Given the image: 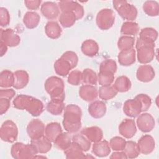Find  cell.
<instances>
[{
	"label": "cell",
	"instance_id": "obj_21",
	"mask_svg": "<svg viewBox=\"0 0 159 159\" xmlns=\"http://www.w3.org/2000/svg\"><path fill=\"white\" fill-rule=\"evenodd\" d=\"M118 61L122 66H128L134 64L136 58V51L133 48L120 51L117 56Z\"/></svg>",
	"mask_w": 159,
	"mask_h": 159
},
{
	"label": "cell",
	"instance_id": "obj_49",
	"mask_svg": "<svg viewBox=\"0 0 159 159\" xmlns=\"http://www.w3.org/2000/svg\"><path fill=\"white\" fill-rule=\"evenodd\" d=\"M61 57L65 58L67 61L70 62L71 64L73 69L75 68L78 62V57L76 53L73 51H66L65 53H63V55L61 56Z\"/></svg>",
	"mask_w": 159,
	"mask_h": 159
},
{
	"label": "cell",
	"instance_id": "obj_55",
	"mask_svg": "<svg viewBox=\"0 0 159 159\" xmlns=\"http://www.w3.org/2000/svg\"><path fill=\"white\" fill-rule=\"evenodd\" d=\"M7 50V46L2 41H0V53L1 57H2Z\"/></svg>",
	"mask_w": 159,
	"mask_h": 159
},
{
	"label": "cell",
	"instance_id": "obj_16",
	"mask_svg": "<svg viewBox=\"0 0 159 159\" xmlns=\"http://www.w3.org/2000/svg\"><path fill=\"white\" fill-rule=\"evenodd\" d=\"M40 11L45 18L49 20H53L58 16L60 10L57 3L52 1H47L41 4Z\"/></svg>",
	"mask_w": 159,
	"mask_h": 159
},
{
	"label": "cell",
	"instance_id": "obj_36",
	"mask_svg": "<svg viewBox=\"0 0 159 159\" xmlns=\"http://www.w3.org/2000/svg\"><path fill=\"white\" fill-rule=\"evenodd\" d=\"M139 31V26L134 21L124 22L120 28V33L124 35H135Z\"/></svg>",
	"mask_w": 159,
	"mask_h": 159
},
{
	"label": "cell",
	"instance_id": "obj_3",
	"mask_svg": "<svg viewBox=\"0 0 159 159\" xmlns=\"http://www.w3.org/2000/svg\"><path fill=\"white\" fill-rule=\"evenodd\" d=\"M137 58L142 64H147L151 62L155 55V43L139 38L136 42Z\"/></svg>",
	"mask_w": 159,
	"mask_h": 159
},
{
	"label": "cell",
	"instance_id": "obj_41",
	"mask_svg": "<svg viewBox=\"0 0 159 159\" xmlns=\"http://www.w3.org/2000/svg\"><path fill=\"white\" fill-rule=\"evenodd\" d=\"M123 151L126 155L127 158H137L140 154L137 143L131 140L126 141V143Z\"/></svg>",
	"mask_w": 159,
	"mask_h": 159
},
{
	"label": "cell",
	"instance_id": "obj_35",
	"mask_svg": "<svg viewBox=\"0 0 159 159\" xmlns=\"http://www.w3.org/2000/svg\"><path fill=\"white\" fill-rule=\"evenodd\" d=\"M14 83V73L8 70H2L0 73V86L1 88H9L13 86Z\"/></svg>",
	"mask_w": 159,
	"mask_h": 159
},
{
	"label": "cell",
	"instance_id": "obj_54",
	"mask_svg": "<svg viewBox=\"0 0 159 159\" xmlns=\"http://www.w3.org/2000/svg\"><path fill=\"white\" fill-rule=\"evenodd\" d=\"M110 158L111 159H126L127 156L124 152V151H116L112 153L110 156Z\"/></svg>",
	"mask_w": 159,
	"mask_h": 159
},
{
	"label": "cell",
	"instance_id": "obj_6",
	"mask_svg": "<svg viewBox=\"0 0 159 159\" xmlns=\"http://www.w3.org/2000/svg\"><path fill=\"white\" fill-rule=\"evenodd\" d=\"M114 8L120 16L127 21L134 20L137 16V8L132 4L124 0H114L112 1Z\"/></svg>",
	"mask_w": 159,
	"mask_h": 159
},
{
	"label": "cell",
	"instance_id": "obj_34",
	"mask_svg": "<svg viewBox=\"0 0 159 159\" xmlns=\"http://www.w3.org/2000/svg\"><path fill=\"white\" fill-rule=\"evenodd\" d=\"M58 20L60 24L65 28H68L75 24L77 20L75 14L73 12H61L60 14Z\"/></svg>",
	"mask_w": 159,
	"mask_h": 159
},
{
	"label": "cell",
	"instance_id": "obj_18",
	"mask_svg": "<svg viewBox=\"0 0 159 159\" xmlns=\"http://www.w3.org/2000/svg\"><path fill=\"white\" fill-rule=\"evenodd\" d=\"M88 109L89 115L92 117L94 119H99L106 114L107 107L106 104L103 101L95 100L89 104Z\"/></svg>",
	"mask_w": 159,
	"mask_h": 159
},
{
	"label": "cell",
	"instance_id": "obj_44",
	"mask_svg": "<svg viewBox=\"0 0 159 159\" xmlns=\"http://www.w3.org/2000/svg\"><path fill=\"white\" fill-rule=\"evenodd\" d=\"M114 81V74L108 71H99L98 75V81L102 86H109Z\"/></svg>",
	"mask_w": 159,
	"mask_h": 159
},
{
	"label": "cell",
	"instance_id": "obj_40",
	"mask_svg": "<svg viewBox=\"0 0 159 159\" xmlns=\"http://www.w3.org/2000/svg\"><path fill=\"white\" fill-rule=\"evenodd\" d=\"M139 38L155 43L158 38V32L153 28L145 27L140 30Z\"/></svg>",
	"mask_w": 159,
	"mask_h": 159
},
{
	"label": "cell",
	"instance_id": "obj_11",
	"mask_svg": "<svg viewBox=\"0 0 159 159\" xmlns=\"http://www.w3.org/2000/svg\"><path fill=\"white\" fill-rule=\"evenodd\" d=\"M136 123L139 129L145 133L152 131L155 125V121L153 117L147 112L140 114L137 116Z\"/></svg>",
	"mask_w": 159,
	"mask_h": 159
},
{
	"label": "cell",
	"instance_id": "obj_13",
	"mask_svg": "<svg viewBox=\"0 0 159 159\" xmlns=\"http://www.w3.org/2000/svg\"><path fill=\"white\" fill-rule=\"evenodd\" d=\"M0 31L1 41L4 42L7 47H16L20 43V37L12 29H1Z\"/></svg>",
	"mask_w": 159,
	"mask_h": 159
},
{
	"label": "cell",
	"instance_id": "obj_38",
	"mask_svg": "<svg viewBox=\"0 0 159 159\" xmlns=\"http://www.w3.org/2000/svg\"><path fill=\"white\" fill-rule=\"evenodd\" d=\"M142 8L144 12L149 16L155 17L159 14V4L155 1H146Z\"/></svg>",
	"mask_w": 159,
	"mask_h": 159
},
{
	"label": "cell",
	"instance_id": "obj_28",
	"mask_svg": "<svg viewBox=\"0 0 159 159\" xmlns=\"http://www.w3.org/2000/svg\"><path fill=\"white\" fill-rule=\"evenodd\" d=\"M81 49L84 55L92 57L98 54L99 48L98 43L96 41L92 39H88L83 42Z\"/></svg>",
	"mask_w": 159,
	"mask_h": 159
},
{
	"label": "cell",
	"instance_id": "obj_29",
	"mask_svg": "<svg viewBox=\"0 0 159 159\" xmlns=\"http://www.w3.org/2000/svg\"><path fill=\"white\" fill-rule=\"evenodd\" d=\"M45 32L50 39H57L60 37L62 29L57 22L50 20L45 26Z\"/></svg>",
	"mask_w": 159,
	"mask_h": 159
},
{
	"label": "cell",
	"instance_id": "obj_23",
	"mask_svg": "<svg viewBox=\"0 0 159 159\" xmlns=\"http://www.w3.org/2000/svg\"><path fill=\"white\" fill-rule=\"evenodd\" d=\"M30 143L36 148L38 153H46L50 150L52 147V142L45 135L35 140H31Z\"/></svg>",
	"mask_w": 159,
	"mask_h": 159
},
{
	"label": "cell",
	"instance_id": "obj_19",
	"mask_svg": "<svg viewBox=\"0 0 159 159\" xmlns=\"http://www.w3.org/2000/svg\"><path fill=\"white\" fill-rule=\"evenodd\" d=\"M79 95L83 100L87 102H91L97 99L98 91L93 85L84 84L80 88Z\"/></svg>",
	"mask_w": 159,
	"mask_h": 159
},
{
	"label": "cell",
	"instance_id": "obj_39",
	"mask_svg": "<svg viewBox=\"0 0 159 159\" xmlns=\"http://www.w3.org/2000/svg\"><path fill=\"white\" fill-rule=\"evenodd\" d=\"M82 82L84 84L96 85L98 83V75L91 68H86L82 72Z\"/></svg>",
	"mask_w": 159,
	"mask_h": 159
},
{
	"label": "cell",
	"instance_id": "obj_22",
	"mask_svg": "<svg viewBox=\"0 0 159 159\" xmlns=\"http://www.w3.org/2000/svg\"><path fill=\"white\" fill-rule=\"evenodd\" d=\"M111 148L109 143L106 140H100L94 142L92 146V152L94 155L98 157H106L111 153Z\"/></svg>",
	"mask_w": 159,
	"mask_h": 159
},
{
	"label": "cell",
	"instance_id": "obj_46",
	"mask_svg": "<svg viewBox=\"0 0 159 159\" xmlns=\"http://www.w3.org/2000/svg\"><path fill=\"white\" fill-rule=\"evenodd\" d=\"M116 62L112 59H106L100 64L99 71H108L114 74L117 71Z\"/></svg>",
	"mask_w": 159,
	"mask_h": 159
},
{
	"label": "cell",
	"instance_id": "obj_2",
	"mask_svg": "<svg viewBox=\"0 0 159 159\" xmlns=\"http://www.w3.org/2000/svg\"><path fill=\"white\" fill-rule=\"evenodd\" d=\"M12 104L15 108L25 110L34 117L40 116L43 111V104L40 99L26 94L17 96Z\"/></svg>",
	"mask_w": 159,
	"mask_h": 159
},
{
	"label": "cell",
	"instance_id": "obj_50",
	"mask_svg": "<svg viewBox=\"0 0 159 159\" xmlns=\"http://www.w3.org/2000/svg\"><path fill=\"white\" fill-rule=\"evenodd\" d=\"M10 23V15L8 10L4 7H0V25L2 27L7 26Z\"/></svg>",
	"mask_w": 159,
	"mask_h": 159
},
{
	"label": "cell",
	"instance_id": "obj_53",
	"mask_svg": "<svg viewBox=\"0 0 159 159\" xmlns=\"http://www.w3.org/2000/svg\"><path fill=\"white\" fill-rule=\"evenodd\" d=\"M42 1L40 0L25 1L24 4L26 7L30 10H36L41 5Z\"/></svg>",
	"mask_w": 159,
	"mask_h": 159
},
{
	"label": "cell",
	"instance_id": "obj_43",
	"mask_svg": "<svg viewBox=\"0 0 159 159\" xmlns=\"http://www.w3.org/2000/svg\"><path fill=\"white\" fill-rule=\"evenodd\" d=\"M135 43V39L131 36L123 35L121 36L117 41V47L122 50H126L133 48Z\"/></svg>",
	"mask_w": 159,
	"mask_h": 159
},
{
	"label": "cell",
	"instance_id": "obj_32",
	"mask_svg": "<svg viewBox=\"0 0 159 159\" xmlns=\"http://www.w3.org/2000/svg\"><path fill=\"white\" fill-rule=\"evenodd\" d=\"M71 142L72 136L71 135V134L68 132L60 134L53 142L57 148L63 151L70 146Z\"/></svg>",
	"mask_w": 159,
	"mask_h": 159
},
{
	"label": "cell",
	"instance_id": "obj_52",
	"mask_svg": "<svg viewBox=\"0 0 159 159\" xmlns=\"http://www.w3.org/2000/svg\"><path fill=\"white\" fill-rule=\"evenodd\" d=\"M16 95V91L13 89L5 88L0 90V98H4L9 99H12Z\"/></svg>",
	"mask_w": 159,
	"mask_h": 159
},
{
	"label": "cell",
	"instance_id": "obj_17",
	"mask_svg": "<svg viewBox=\"0 0 159 159\" xmlns=\"http://www.w3.org/2000/svg\"><path fill=\"white\" fill-rule=\"evenodd\" d=\"M155 76L153 68L149 65H140L137 70L136 77L141 82L147 83L151 81Z\"/></svg>",
	"mask_w": 159,
	"mask_h": 159
},
{
	"label": "cell",
	"instance_id": "obj_45",
	"mask_svg": "<svg viewBox=\"0 0 159 159\" xmlns=\"http://www.w3.org/2000/svg\"><path fill=\"white\" fill-rule=\"evenodd\" d=\"M126 143V140L122 137L116 136L112 137L109 142V145L114 151H123Z\"/></svg>",
	"mask_w": 159,
	"mask_h": 159
},
{
	"label": "cell",
	"instance_id": "obj_12",
	"mask_svg": "<svg viewBox=\"0 0 159 159\" xmlns=\"http://www.w3.org/2000/svg\"><path fill=\"white\" fill-rule=\"evenodd\" d=\"M123 111L127 116L135 118L142 112V104L135 97L134 99H127L124 103Z\"/></svg>",
	"mask_w": 159,
	"mask_h": 159
},
{
	"label": "cell",
	"instance_id": "obj_1",
	"mask_svg": "<svg viewBox=\"0 0 159 159\" xmlns=\"http://www.w3.org/2000/svg\"><path fill=\"white\" fill-rule=\"evenodd\" d=\"M82 111L81 108L73 104L65 107L63 120V126L65 130L70 133L75 134L81 128Z\"/></svg>",
	"mask_w": 159,
	"mask_h": 159
},
{
	"label": "cell",
	"instance_id": "obj_24",
	"mask_svg": "<svg viewBox=\"0 0 159 159\" xmlns=\"http://www.w3.org/2000/svg\"><path fill=\"white\" fill-rule=\"evenodd\" d=\"M53 67L55 73L61 76H66L73 69L70 62L62 57L55 61Z\"/></svg>",
	"mask_w": 159,
	"mask_h": 159
},
{
	"label": "cell",
	"instance_id": "obj_5",
	"mask_svg": "<svg viewBox=\"0 0 159 159\" xmlns=\"http://www.w3.org/2000/svg\"><path fill=\"white\" fill-rule=\"evenodd\" d=\"M11 154L15 159H27L34 158L38 152L31 143L24 144L22 142H16L11 147Z\"/></svg>",
	"mask_w": 159,
	"mask_h": 159
},
{
	"label": "cell",
	"instance_id": "obj_10",
	"mask_svg": "<svg viewBox=\"0 0 159 159\" xmlns=\"http://www.w3.org/2000/svg\"><path fill=\"white\" fill-rule=\"evenodd\" d=\"M45 125L38 119L31 120L27 126V133L31 140L37 139L45 135Z\"/></svg>",
	"mask_w": 159,
	"mask_h": 159
},
{
	"label": "cell",
	"instance_id": "obj_26",
	"mask_svg": "<svg viewBox=\"0 0 159 159\" xmlns=\"http://www.w3.org/2000/svg\"><path fill=\"white\" fill-rule=\"evenodd\" d=\"M62 132L60 124L56 122L48 123L45 129V136L52 142H53L56 138Z\"/></svg>",
	"mask_w": 159,
	"mask_h": 159
},
{
	"label": "cell",
	"instance_id": "obj_20",
	"mask_svg": "<svg viewBox=\"0 0 159 159\" xmlns=\"http://www.w3.org/2000/svg\"><path fill=\"white\" fill-rule=\"evenodd\" d=\"M81 134L93 143L99 142L103 138V132L102 129L98 126L86 127L81 131Z\"/></svg>",
	"mask_w": 159,
	"mask_h": 159
},
{
	"label": "cell",
	"instance_id": "obj_14",
	"mask_svg": "<svg viewBox=\"0 0 159 159\" xmlns=\"http://www.w3.org/2000/svg\"><path fill=\"white\" fill-rule=\"evenodd\" d=\"M137 132V127L134 120L131 119H125L119 126V134L126 139L132 138Z\"/></svg>",
	"mask_w": 159,
	"mask_h": 159
},
{
	"label": "cell",
	"instance_id": "obj_15",
	"mask_svg": "<svg viewBox=\"0 0 159 159\" xmlns=\"http://www.w3.org/2000/svg\"><path fill=\"white\" fill-rule=\"evenodd\" d=\"M137 145L140 153L147 155L151 153L154 150L155 142L150 135H144L140 137Z\"/></svg>",
	"mask_w": 159,
	"mask_h": 159
},
{
	"label": "cell",
	"instance_id": "obj_30",
	"mask_svg": "<svg viewBox=\"0 0 159 159\" xmlns=\"http://www.w3.org/2000/svg\"><path fill=\"white\" fill-rule=\"evenodd\" d=\"M64 101L59 99H51L46 106L47 111L52 115L58 116L65 109Z\"/></svg>",
	"mask_w": 159,
	"mask_h": 159
},
{
	"label": "cell",
	"instance_id": "obj_37",
	"mask_svg": "<svg viewBox=\"0 0 159 159\" xmlns=\"http://www.w3.org/2000/svg\"><path fill=\"white\" fill-rule=\"evenodd\" d=\"M117 93L113 86H102L98 90V96L101 99L107 101L114 98Z\"/></svg>",
	"mask_w": 159,
	"mask_h": 159
},
{
	"label": "cell",
	"instance_id": "obj_31",
	"mask_svg": "<svg viewBox=\"0 0 159 159\" xmlns=\"http://www.w3.org/2000/svg\"><path fill=\"white\" fill-rule=\"evenodd\" d=\"M40 20V17L37 12L35 11H28L24 16L23 23L27 28L32 29L39 25Z\"/></svg>",
	"mask_w": 159,
	"mask_h": 159
},
{
	"label": "cell",
	"instance_id": "obj_7",
	"mask_svg": "<svg viewBox=\"0 0 159 159\" xmlns=\"http://www.w3.org/2000/svg\"><path fill=\"white\" fill-rule=\"evenodd\" d=\"M116 16L114 11L108 8L102 9L98 12L96 17L97 26L101 30H106L112 27Z\"/></svg>",
	"mask_w": 159,
	"mask_h": 159
},
{
	"label": "cell",
	"instance_id": "obj_51",
	"mask_svg": "<svg viewBox=\"0 0 159 159\" xmlns=\"http://www.w3.org/2000/svg\"><path fill=\"white\" fill-rule=\"evenodd\" d=\"M11 100L4 98H0V114L6 113L11 106Z\"/></svg>",
	"mask_w": 159,
	"mask_h": 159
},
{
	"label": "cell",
	"instance_id": "obj_8",
	"mask_svg": "<svg viewBox=\"0 0 159 159\" xmlns=\"http://www.w3.org/2000/svg\"><path fill=\"white\" fill-rule=\"evenodd\" d=\"M18 136V128L16 124L11 120L4 121L0 129L1 139L6 142H14Z\"/></svg>",
	"mask_w": 159,
	"mask_h": 159
},
{
	"label": "cell",
	"instance_id": "obj_9",
	"mask_svg": "<svg viewBox=\"0 0 159 159\" xmlns=\"http://www.w3.org/2000/svg\"><path fill=\"white\" fill-rule=\"evenodd\" d=\"M58 5L60 11L61 12L70 11L74 12L76 16L77 20L81 19L84 14V11L83 6L77 1L63 0L58 2Z\"/></svg>",
	"mask_w": 159,
	"mask_h": 159
},
{
	"label": "cell",
	"instance_id": "obj_48",
	"mask_svg": "<svg viewBox=\"0 0 159 159\" xmlns=\"http://www.w3.org/2000/svg\"><path fill=\"white\" fill-rule=\"evenodd\" d=\"M138 99L142 104V112L147 111L152 104V99L147 94H139L135 96Z\"/></svg>",
	"mask_w": 159,
	"mask_h": 159
},
{
	"label": "cell",
	"instance_id": "obj_4",
	"mask_svg": "<svg viewBox=\"0 0 159 159\" xmlns=\"http://www.w3.org/2000/svg\"><path fill=\"white\" fill-rule=\"evenodd\" d=\"M44 87L51 99L65 100V84L60 78L55 76L48 78L45 82Z\"/></svg>",
	"mask_w": 159,
	"mask_h": 159
},
{
	"label": "cell",
	"instance_id": "obj_47",
	"mask_svg": "<svg viewBox=\"0 0 159 159\" xmlns=\"http://www.w3.org/2000/svg\"><path fill=\"white\" fill-rule=\"evenodd\" d=\"M82 81V72L78 70L71 71L68 76V83L73 86L79 85Z\"/></svg>",
	"mask_w": 159,
	"mask_h": 159
},
{
	"label": "cell",
	"instance_id": "obj_25",
	"mask_svg": "<svg viewBox=\"0 0 159 159\" xmlns=\"http://www.w3.org/2000/svg\"><path fill=\"white\" fill-rule=\"evenodd\" d=\"M65 155L68 159L85 158L86 155L84 154L83 150L76 143L72 142L70 146L64 151Z\"/></svg>",
	"mask_w": 159,
	"mask_h": 159
},
{
	"label": "cell",
	"instance_id": "obj_42",
	"mask_svg": "<svg viewBox=\"0 0 159 159\" xmlns=\"http://www.w3.org/2000/svg\"><path fill=\"white\" fill-rule=\"evenodd\" d=\"M72 142H74L80 145L83 152L88 151L91 146V142L81 133L76 134L73 135Z\"/></svg>",
	"mask_w": 159,
	"mask_h": 159
},
{
	"label": "cell",
	"instance_id": "obj_33",
	"mask_svg": "<svg viewBox=\"0 0 159 159\" xmlns=\"http://www.w3.org/2000/svg\"><path fill=\"white\" fill-rule=\"evenodd\" d=\"M112 86L117 92L125 93L130 90L132 83L127 76L122 75L117 78Z\"/></svg>",
	"mask_w": 159,
	"mask_h": 159
},
{
	"label": "cell",
	"instance_id": "obj_27",
	"mask_svg": "<svg viewBox=\"0 0 159 159\" xmlns=\"http://www.w3.org/2000/svg\"><path fill=\"white\" fill-rule=\"evenodd\" d=\"M14 83L13 87L16 89H20L25 88L29 81V76L24 70H17L14 72Z\"/></svg>",
	"mask_w": 159,
	"mask_h": 159
}]
</instances>
